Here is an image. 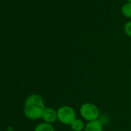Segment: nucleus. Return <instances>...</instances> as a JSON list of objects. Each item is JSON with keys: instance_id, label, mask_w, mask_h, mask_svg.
Returning a JSON list of instances; mask_svg holds the SVG:
<instances>
[{"instance_id": "obj_1", "label": "nucleus", "mask_w": 131, "mask_h": 131, "mask_svg": "<svg viewBox=\"0 0 131 131\" xmlns=\"http://www.w3.org/2000/svg\"><path fill=\"white\" fill-rule=\"evenodd\" d=\"M46 109L42 97L37 94L30 95L24 103V114L29 119H38L42 118V113Z\"/></svg>"}, {"instance_id": "obj_2", "label": "nucleus", "mask_w": 131, "mask_h": 131, "mask_svg": "<svg viewBox=\"0 0 131 131\" xmlns=\"http://www.w3.org/2000/svg\"><path fill=\"white\" fill-rule=\"evenodd\" d=\"M77 119L75 110L68 105L60 106L57 110V120L63 125L70 126V124Z\"/></svg>"}, {"instance_id": "obj_3", "label": "nucleus", "mask_w": 131, "mask_h": 131, "mask_svg": "<svg viewBox=\"0 0 131 131\" xmlns=\"http://www.w3.org/2000/svg\"><path fill=\"white\" fill-rule=\"evenodd\" d=\"M80 113L83 119L87 122L99 119L100 116V109L92 103H84L80 107Z\"/></svg>"}, {"instance_id": "obj_4", "label": "nucleus", "mask_w": 131, "mask_h": 131, "mask_svg": "<svg viewBox=\"0 0 131 131\" xmlns=\"http://www.w3.org/2000/svg\"><path fill=\"white\" fill-rule=\"evenodd\" d=\"M42 119H43L44 123H46L52 124L55 123L57 120V110L53 108L46 107L42 113Z\"/></svg>"}, {"instance_id": "obj_5", "label": "nucleus", "mask_w": 131, "mask_h": 131, "mask_svg": "<svg viewBox=\"0 0 131 131\" xmlns=\"http://www.w3.org/2000/svg\"><path fill=\"white\" fill-rule=\"evenodd\" d=\"M84 131H103V126L100 119L87 122Z\"/></svg>"}, {"instance_id": "obj_6", "label": "nucleus", "mask_w": 131, "mask_h": 131, "mask_svg": "<svg viewBox=\"0 0 131 131\" xmlns=\"http://www.w3.org/2000/svg\"><path fill=\"white\" fill-rule=\"evenodd\" d=\"M85 126L86 124L84 123L83 119L80 118H77L70 124V128H71V130L73 131H84Z\"/></svg>"}, {"instance_id": "obj_7", "label": "nucleus", "mask_w": 131, "mask_h": 131, "mask_svg": "<svg viewBox=\"0 0 131 131\" xmlns=\"http://www.w3.org/2000/svg\"><path fill=\"white\" fill-rule=\"evenodd\" d=\"M34 131H55V129L52 124L42 123L36 126Z\"/></svg>"}, {"instance_id": "obj_8", "label": "nucleus", "mask_w": 131, "mask_h": 131, "mask_svg": "<svg viewBox=\"0 0 131 131\" xmlns=\"http://www.w3.org/2000/svg\"><path fill=\"white\" fill-rule=\"evenodd\" d=\"M121 12L125 17L131 19V3H125L121 8Z\"/></svg>"}, {"instance_id": "obj_9", "label": "nucleus", "mask_w": 131, "mask_h": 131, "mask_svg": "<svg viewBox=\"0 0 131 131\" xmlns=\"http://www.w3.org/2000/svg\"><path fill=\"white\" fill-rule=\"evenodd\" d=\"M123 31H124V33H125L127 36L131 37V21H128V22L124 25Z\"/></svg>"}, {"instance_id": "obj_10", "label": "nucleus", "mask_w": 131, "mask_h": 131, "mask_svg": "<svg viewBox=\"0 0 131 131\" xmlns=\"http://www.w3.org/2000/svg\"><path fill=\"white\" fill-rule=\"evenodd\" d=\"M128 1V3H131V0H127Z\"/></svg>"}, {"instance_id": "obj_11", "label": "nucleus", "mask_w": 131, "mask_h": 131, "mask_svg": "<svg viewBox=\"0 0 131 131\" xmlns=\"http://www.w3.org/2000/svg\"><path fill=\"white\" fill-rule=\"evenodd\" d=\"M70 131H73V130H70Z\"/></svg>"}]
</instances>
